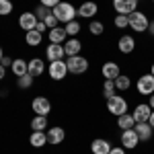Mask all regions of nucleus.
<instances>
[{"mask_svg": "<svg viewBox=\"0 0 154 154\" xmlns=\"http://www.w3.org/2000/svg\"><path fill=\"white\" fill-rule=\"evenodd\" d=\"M54 17L58 19V23H70V21H76V14H78V8H74L72 2H60L58 6L51 8Z\"/></svg>", "mask_w": 154, "mask_h": 154, "instance_id": "nucleus-1", "label": "nucleus"}, {"mask_svg": "<svg viewBox=\"0 0 154 154\" xmlns=\"http://www.w3.org/2000/svg\"><path fill=\"white\" fill-rule=\"evenodd\" d=\"M107 111H109L111 115L119 117V115L128 113V101H125L123 97H119V95L107 97Z\"/></svg>", "mask_w": 154, "mask_h": 154, "instance_id": "nucleus-2", "label": "nucleus"}, {"mask_svg": "<svg viewBox=\"0 0 154 154\" xmlns=\"http://www.w3.org/2000/svg\"><path fill=\"white\" fill-rule=\"evenodd\" d=\"M148 25H150V21H148V17H146L144 12L134 11L130 14V29H131V31H136V33H144V31H148Z\"/></svg>", "mask_w": 154, "mask_h": 154, "instance_id": "nucleus-3", "label": "nucleus"}, {"mask_svg": "<svg viewBox=\"0 0 154 154\" xmlns=\"http://www.w3.org/2000/svg\"><path fill=\"white\" fill-rule=\"evenodd\" d=\"M49 78H54V80H64L66 78V74H68V64L64 62V60H56V62H49Z\"/></svg>", "mask_w": 154, "mask_h": 154, "instance_id": "nucleus-4", "label": "nucleus"}, {"mask_svg": "<svg viewBox=\"0 0 154 154\" xmlns=\"http://www.w3.org/2000/svg\"><path fill=\"white\" fill-rule=\"evenodd\" d=\"M66 64H68V72H72V74H84L88 70V60L82 56H72L66 60Z\"/></svg>", "mask_w": 154, "mask_h": 154, "instance_id": "nucleus-5", "label": "nucleus"}, {"mask_svg": "<svg viewBox=\"0 0 154 154\" xmlns=\"http://www.w3.org/2000/svg\"><path fill=\"white\" fill-rule=\"evenodd\" d=\"M136 88H138L140 95H146V97L154 95V76L152 74H142V76L138 78Z\"/></svg>", "mask_w": 154, "mask_h": 154, "instance_id": "nucleus-6", "label": "nucleus"}, {"mask_svg": "<svg viewBox=\"0 0 154 154\" xmlns=\"http://www.w3.org/2000/svg\"><path fill=\"white\" fill-rule=\"evenodd\" d=\"M113 8L117 14H128L138 11V0H113Z\"/></svg>", "mask_w": 154, "mask_h": 154, "instance_id": "nucleus-7", "label": "nucleus"}, {"mask_svg": "<svg viewBox=\"0 0 154 154\" xmlns=\"http://www.w3.org/2000/svg\"><path fill=\"white\" fill-rule=\"evenodd\" d=\"M138 144H140V138H138V134H136L134 128H131V130H123V131H121V146H123L125 150H134V148H138Z\"/></svg>", "mask_w": 154, "mask_h": 154, "instance_id": "nucleus-8", "label": "nucleus"}, {"mask_svg": "<svg viewBox=\"0 0 154 154\" xmlns=\"http://www.w3.org/2000/svg\"><path fill=\"white\" fill-rule=\"evenodd\" d=\"M31 109L35 111V115H48L49 111H51V103L45 97H35L31 101Z\"/></svg>", "mask_w": 154, "mask_h": 154, "instance_id": "nucleus-9", "label": "nucleus"}, {"mask_svg": "<svg viewBox=\"0 0 154 154\" xmlns=\"http://www.w3.org/2000/svg\"><path fill=\"white\" fill-rule=\"evenodd\" d=\"M131 115L136 119V123H144V121H148L150 115H152V107L148 105V103H140V105H136Z\"/></svg>", "mask_w": 154, "mask_h": 154, "instance_id": "nucleus-10", "label": "nucleus"}, {"mask_svg": "<svg viewBox=\"0 0 154 154\" xmlns=\"http://www.w3.org/2000/svg\"><path fill=\"white\" fill-rule=\"evenodd\" d=\"M37 23H39V19L35 17V12H23V14L19 17V27L25 29V33H27V31H33L37 27Z\"/></svg>", "mask_w": 154, "mask_h": 154, "instance_id": "nucleus-11", "label": "nucleus"}, {"mask_svg": "<svg viewBox=\"0 0 154 154\" xmlns=\"http://www.w3.org/2000/svg\"><path fill=\"white\" fill-rule=\"evenodd\" d=\"M66 56V51H64V43H49L48 49H45V58L49 62H56V60H62Z\"/></svg>", "mask_w": 154, "mask_h": 154, "instance_id": "nucleus-12", "label": "nucleus"}, {"mask_svg": "<svg viewBox=\"0 0 154 154\" xmlns=\"http://www.w3.org/2000/svg\"><path fill=\"white\" fill-rule=\"evenodd\" d=\"M80 49H82V43H80L76 37H68V39L64 41V51H66L68 58H72V56H80Z\"/></svg>", "mask_w": 154, "mask_h": 154, "instance_id": "nucleus-13", "label": "nucleus"}, {"mask_svg": "<svg viewBox=\"0 0 154 154\" xmlns=\"http://www.w3.org/2000/svg\"><path fill=\"white\" fill-rule=\"evenodd\" d=\"M134 130H136V134H138L140 142H148V140L152 138V134H154V128L148 123V121H144V123H136Z\"/></svg>", "mask_w": 154, "mask_h": 154, "instance_id": "nucleus-14", "label": "nucleus"}, {"mask_svg": "<svg viewBox=\"0 0 154 154\" xmlns=\"http://www.w3.org/2000/svg\"><path fill=\"white\" fill-rule=\"evenodd\" d=\"M97 12H99V4H97V2H93V0L82 2V4L78 6V14H80L82 19H93Z\"/></svg>", "mask_w": 154, "mask_h": 154, "instance_id": "nucleus-15", "label": "nucleus"}, {"mask_svg": "<svg viewBox=\"0 0 154 154\" xmlns=\"http://www.w3.org/2000/svg\"><path fill=\"white\" fill-rule=\"evenodd\" d=\"M101 74H103L105 80H115L119 74H121V70H119V66L115 62H105L103 68H101Z\"/></svg>", "mask_w": 154, "mask_h": 154, "instance_id": "nucleus-16", "label": "nucleus"}, {"mask_svg": "<svg viewBox=\"0 0 154 154\" xmlns=\"http://www.w3.org/2000/svg\"><path fill=\"white\" fill-rule=\"evenodd\" d=\"M64 138H66V131H64V128L54 125V128H49V130H48V144L58 146V144L64 142Z\"/></svg>", "mask_w": 154, "mask_h": 154, "instance_id": "nucleus-17", "label": "nucleus"}, {"mask_svg": "<svg viewBox=\"0 0 154 154\" xmlns=\"http://www.w3.org/2000/svg\"><path fill=\"white\" fill-rule=\"evenodd\" d=\"M111 148H113V146L107 142L105 138H97V140L91 142V152L93 154H109Z\"/></svg>", "mask_w": 154, "mask_h": 154, "instance_id": "nucleus-18", "label": "nucleus"}, {"mask_svg": "<svg viewBox=\"0 0 154 154\" xmlns=\"http://www.w3.org/2000/svg\"><path fill=\"white\" fill-rule=\"evenodd\" d=\"M117 48L121 54H131L134 49H136V39L131 35H121L117 41Z\"/></svg>", "mask_w": 154, "mask_h": 154, "instance_id": "nucleus-19", "label": "nucleus"}, {"mask_svg": "<svg viewBox=\"0 0 154 154\" xmlns=\"http://www.w3.org/2000/svg\"><path fill=\"white\" fill-rule=\"evenodd\" d=\"M48 37H49V43H64L68 39V33H66L64 27H56V29L48 31Z\"/></svg>", "mask_w": 154, "mask_h": 154, "instance_id": "nucleus-20", "label": "nucleus"}, {"mask_svg": "<svg viewBox=\"0 0 154 154\" xmlns=\"http://www.w3.org/2000/svg\"><path fill=\"white\" fill-rule=\"evenodd\" d=\"M43 72H45V64H43V60H39V58L29 60V74H31L33 78L41 76Z\"/></svg>", "mask_w": 154, "mask_h": 154, "instance_id": "nucleus-21", "label": "nucleus"}, {"mask_svg": "<svg viewBox=\"0 0 154 154\" xmlns=\"http://www.w3.org/2000/svg\"><path fill=\"white\" fill-rule=\"evenodd\" d=\"M29 144L33 148H43L48 144V131H33L31 138H29Z\"/></svg>", "mask_w": 154, "mask_h": 154, "instance_id": "nucleus-22", "label": "nucleus"}, {"mask_svg": "<svg viewBox=\"0 0 154 154\" xmlns=\"http://www.w3.org/2000/svg\"><path fill=\"white\" fill-rule=\"evenodd\" d=\"M41 41H43V33H39L37 29H33V31H27V33H25V43H27V45H31V48L41 45Z\"/></svg>", "mask_w": 154, "mask_h": 154, "instance_id": "nucleus-23", "label": "nucleus"}, {"mask_svg": "<svg viewBox=\"0 0 154 154\" xmlns=\"http://www.w3.org/2000/svg\"><path fill=\"white\" fill-rule=\"evenodd\" d=\"M11 70L12 74L19 78V76H23V74H29V62H25L23 58H19V60H14L12 62V66H11Z\"/></svg>", "mask_w": 154, "mask_h": 154, "instance_id": "nucleus-24", "label": "nucleus"}, {"mask_svg": "<svg viewBox=\"0 0 154 154\" xmlns=\"http://www.w3.org/2000/svg\"><path fill=\"white\" fill-rule=\"evenodd\" d=\"M134 125H136V119H134L131 113H123V115L117 117V128H121V131L123 130H131Z\"/></svg>", "mask_w": 154, "mask_h": 154, "instance_id": "nucleus-25", "label": "nucleus"}, {"mask_svg": "<svg viewBox=\"0 0 154 154\" xmlns=\"http://www.w3.org/2000/svg\"><path fill=\"white\" fill-rule=\"evenodd\" d=\"M31 128H33V131H45V128H48V115H35L33 121H31Z\"/></svg>", "mask_w": 154, "mask_h": 154, "instance_id": "nucleus-26", "label": "nucleus"}, {"mask_svg": "<svg viewBox=\"0 0 154 154\" xmlns=\"http://www.w3.org/2000/svg\"><path fill=\"white\" fill-rule=\"evenodd\" d=\"M130 86H131V80L125 74H119L117 78H115V88H117V91H128Z\"/></svg>", "mask_w": 154, "mask_h": 154, "instance_id": "nucleus-27", "label": "nucleus"}, {"mask_svg": "<svg viewBox=\"0 0 154 154\" xmlns=\"http://www.w3.org/2000/svg\"><path fill=\"white\" fill-rule=\"evenodd\" d=\"M64 29H66V33H68V37H76L78 33H80V23L78 21H70V23H66L64 25Z\"/></svg>", "mask_w": 154, "mask_h": 154, "instance_id": "nucleus-28", "label": "nucleus"}, {"mask_svg": "<svg viewBox=\"0 0 154 154\" xmlns=\"http://www.w3.org/2000/svg\"><path fill=\"white\" fill-rule=\"evenodd\" d=\"M113 25H115V29H128L130 27V17L128 14H117L113 19Z\"/></svg>", "mask_w": 154, "mask_h": 154, "instance_id": "nucleus-29", "label": "nucleus"}, {"mask_svg": "<svg viewBox=\"0 0 154 154\" xmlns=\"http://www.w3.org/2000/svg\"><path fill=\"white\" fill-rule=\"evenodd\" d=\"M88 31H91L93 35H103L105 25L101 23V21H91V23H88Z\"/></svg>", "mask_w": 154, "mask_h": 154, "instance_id": "nucleus-30", "label": "nucleus"}, {"mask_svg": "<svg viewBox=\"0 0 154 154\" xmlns=\"http://www.w3.org/2000/svg\"><path fill=\"white\" fill-rule=\"evenodd\" d=\"M31 84H33V76L31 74H23V76L17 78V86L19 88H29Z\"/></svg>", "mask_w": 154, "mask_h": 154, "instance_id": "nucleus-31", "label": "nucleus"}, {"mask_svg": "<svg viewBox=\"0 0 154 154\" xmlns=\"http://www.w3.org/2000/svg\"><path fill=\"white\" fill-rule=\"evenodd\" d=\"M115 80H105L103 82V95H105V99L107 97H111V95H115Z\"/></svg>", "mask_w": 154, "mask_h": 154, "instance_id": "nucleus-32", "label": "nucleus"}, {"mask_svg": "<svg viewBox=\"0 0 154 154\" xmlns=\"http://www.w3.org/2000/svg\"><path fill=\"white\" fill-rule=\"evenodd\" d=\"M49 14H51V8H48V6H43V4L35 8V17L39 19V21H45V19H48Z\"/></svg>", "mask_w": 154, "mask_h": 154, "instance_id": "nucleus-33", "label": "nucleus"}, {"mask_svg": "<svg viewBox=\"0 0 154 154\" xmlns=\"http://www.w3.org/2000/svg\"><path fill=\"white\" fill-rule=\"evenodd\" d=\"M12 12V2L11 0H0V17H8Z\"/></svg>", "mask_w": 154, "mask_h": 154, "instance_id": "nucleus-34", "label": "nucleus"}, {"mask_svg": "<svg viewBox=\"0 0 154 154\" xmlns=\"http://www.w3.org/2000/svg\"><path fill=\"white\" fill-rule=\"evenodd\" d=\"M43 23L48 25V29H56V27H58V19H56V17H54V12H51V14H49Z\"/></svg>", "mask_w": 154, "mask_h": 154, "instance_id": "nucleus-35", "label": "nucleus"}, {"mask_svg": "<svg viewBox=\"0 0 154 154\" xmlns=\"http://www.w3.org/2000/svg\"><path fill=\"white\" fill-rule=\"evenodd\" d=\"M39 2H41L43 6H48V8H54V6H58L62 0H39Z\"/></svg>", "mask_w": 154, "mask_h": 154, "instance_id": "nucleus-36", "label": "nucleus"}, {"mask_svg": "<svg viewBox=\"0 0 154 154\" xmlns=\"http://www.w3.org/2000/svg\"><path fill=\"white\" fill-rule=\"evenodd\" d=\"M12 62H14V60H12V58H8V56H2V60H0V64H2L4 68H8V66H12Z\"/></svg>", "mask_w": 154, "mask_h": 154, "instance_id": "nucleus-37", "label": "nucleus"}, {"mask_svg": "<svg viewBox=\"0 0 154 154\" xmlns=\"http://www.w3.org/2000/svg\"><path fill=\"white\" fill-rule=\"evenodd\" d=\"M109 154H125V148H123V146H113V148L109 150Z\"/></svg>", "mask_w": 154, "mask_h": 154, "instance_id": "nucleus-38", "label": "nucleus"}, {"mask_svg": "<svg viewBox=\"0 0 154 154\" xmlns=\"http://www.w3.org/2000/svg\"><path fill=\"white\" fill-rule=\"evenodd\" d=\"M35 29H37V31H39V33H43V31H49V29H48V25L43 23V21H39V23H37V27H35Z\"/></svg>", "mask_w": 154, "mask_h": 154, "instance_id": "nucleus-39", "label": "nucleus"}, {"mask_svg": "<svg viewBox=\"0 0 154 154\" xmlns=\"http://www.w3.org/2000/svg\"><path fill=\"white\" fill-rule=\"evenodd\" d=\"M4 76H6V68H4V66H2V64H0V80H2V78H4Z\"/></svg>", "mask_w": 154, "mask_h": 154, "instance_id": "nucleus-40", "label": "nucleus"}, {"mask_svg": "<svg viewBox=\"0 0 154 154\" xmlns=\"http://www.w3.org/2000/svg\"><path fill=\"white\" fill-rule=\"evenodd\" d=\"M148 33H150V35L154 37V21H152V23H150V25H148Z\"/></svg>", "mask_w": 154, "mask_h": 154, "instance_id": "nucleus-41", "label": "nucleus"}, {"mask_svg": "<svg viewBox=\"0 0 154 154\" xmlns=\"http://www.w3.org/2000/svg\"><path fill=\"white\" fill-rule=\"evenodd\" d=\"M148 105L152 107V111H154V95H150V101H148Z\"/></svg>", "mask_w": 154, "mask_h": 154, "instance_id": "nucleus-42", "label": "nucleus"}, {"mask_svg": "<svg viewBox=\"0 0 154 154\" xmlns=\"http://www.w3.org/2000/svg\"><path fill=\"white\" fill-rule=\"evenodd\" d=\"M148 123H150V125L154 128V111H152V115H150V119H148Z\"/></svg>", "mask_w": 154, "mask_h": 154, "instance_id": "nucleus-43", "label": "nucleus"}, {"mask_svg": "<svg viewBox=\"0 0 154 154\" xmlns=\"http://www.w3.org/2000/svg\"><path fill=\"white\" fill-rule=\"evenodd\" d=\"M150 74L154 76V62H152V68H150Z\"/></svg>", "mask_w": 154, "mask_h": 154, "instance_id": "nucleus-44", "label": "nucleus"}, {"mask_svg": "<svg viewBox=\"0 0 154 154\" xmlns=\"http://www.w3.org/2000/svg\"><path fill=\"white\" fill-rule=\"evenodd\" d=\"M0 60H2V48H0Z\"/></svg>", "mask_w": 154, "mask_h": 154, "instance_id": "nucleus-45", "label": "nucleus"}, {"mask_svg": "<svg viewBox=\"0 0 154 154\" xmlns=\"http://www.w3.org/2000/svg\"><path fill=\"white\" fill-rule=\"evenodd\" d=\"M152 2H154V0H152Z\"/></svg>", "mask_w": 154, "mask_h": 154, "instance_id": "nucleus-46", "label": "nucleus"}]
</instances>
